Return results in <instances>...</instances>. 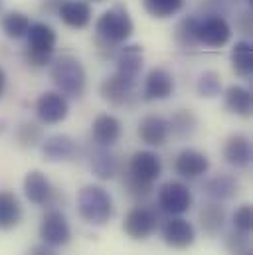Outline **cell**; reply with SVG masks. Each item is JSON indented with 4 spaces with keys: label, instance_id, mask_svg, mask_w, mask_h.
I'll return each mask as SVG.
<instances>
[{
    "label": "cell",
    "instance_id": "9a60e30c",
    "mask_svg": "<svg viewBox=\"0 0 253 255\" xmlns=\"http://www.w3.org/2000/svg\"><path fill=\"white\" fill-rule=\"evenodd\" d=\"M174 170H176L178 176L194 180V178L204 176L210 170V160H208V156L204 152H200L196 148H182L176 154Z\"/></svg>",
    "mask_w": 253,
    "mask_h": 255
},
{
    "label": "cell",
    "instance_id": "ac0fdd59",
    "mask_svg": "<svg viewBox=\"0 0 253 255\" xmlns=\"http://www.w3.org/2000/svg\"><path fill=\"white\" fill-rule=\"evenodd\" d=\"M224 158L228 164L236 166V168H246L252 162V142L246 134L236 132L232 136H228L226 144H224Z\"/></svg>",
    "mask_w": 253,
    "mask_h": 255
},
{
    "label": "cell",
    "instance_id": "7a4b0ae2",
    "mask_svg": "<svg viewBox=\"0 0 253 255\" xmlns=\"http://www.w3.org/2000/svg\"><path fill=\"white\" fill-rule=\"evenodd\" d=\"M77 212L91 226H105L113 218V198L99 184H87L77 194Z\"/></svg>",
    "mask_w": 253,
    "mask_h": 255
},
{
    "label": "cell",
    "instance_id": "7bdbcfd3",
    "mask_svg": "<svg viewBox=\"0 0 253 255\" xmlns=\"http://www.w3.org/2000/svg\"><path fill=\"white\" fill-rule=\"evenodd\" d=\"M248 255H253V254H248Z\"/></svg>",
    "mask_w": 253,
    "mask_h": 255
},
{
    "label": "cell",
    "instance_id": "8d00e7d4",
    "mask_svg": "<svg viewBox=\"0 0 253 255\" xmlns=\"http://www.w3.org/2000/svg\"><path fill=\"white\" fill-rule=\"evenodd\" d=\"M63 0H42V10L48 14H58V8L62 6Z\"/></svg>",
    "mask_w": 253,
    "mask_h": 255
},
{
    "label": "cell",
    "instance_id": "d590c367",
    "mask_svg": "<svg viewBox=\"0 0 253 255\" xmlns=\"http://www.w3.org/2000/svg\"><path fill=\"white\" fill-rule=\"evenodd\" d=\"M26 255H58L54 252V248L46 246V244H40V246H34Z\"/></svg>",
    "mask_w": 253,
    "mask_h": 255
},
{
    "label": "cell",
    "instance_id": "d4e9b609",
    "mask_svg": "<svg viewBox=\"0 0 253 255\" xmlns=\"http://www.w3.org/2000/svg\"><path fill=\"white\" fill-rule=\"evenodd\" d=\"M224 103L226 107L240 117H252L253 111V97L252 93L242 87V85H230L224 93Z\"/></svg>",
    "mask_w": 253,
    "mask_h": 255
},
{
    "label": "cell",
    "instance_id": "1f68e13d",
    "mask_svg": "<svg viewBox=\"0 0 253 255\" xmlns=\"http://www.w3.org/2000/svg\"><path fill=\"white\" fill-rule=\"evenodd\" d=\"M42 136H44V130L40 125L36 123H30V121H24L20 123V127L16 128V140L22 148H34L42 142Z\"/></svg>",
    "mask_w": 253,
    "mask_h": 255
},
{
    "label": "cell",
    "instance_id": "ba28073f",
    "mask_svg": "<svg viewBox=\"0 0 253 255\" xmlns=\"http://www.w3.org/2000/svg\"><path fill=\"white\" fill-rule=\"evenodd\" d=\"M160 224V216L156 210L148 206H136L125 216L123 230L132 240H146L150 238Z\"/></svg>",
    "mask_w": 253,
    "mask_h": 255
},
{
    "label": "cell",
    "instance_id": "e0dca14e",
    "mask_svg": "<svg viewBox=\"0 0 253 255\" xmlns=\"http://www.w3.org/2000/svg\"><path fill=\"white\" fill-rule=\"evenodd\" d=\"M91 138L101 148L113 146L121 138V121L109 113L99 115L91 125Z\"/></svg>",
    "mask_w": 253,
    "mask_h": 255
},
{
    "label": "cell",
    "instance_id": "4fadbf2b",
    "mask_svg": "<svg viewBox=\"0 0 253 255\" xmlns=\"http://www.w3.org/2000/svg\"><path fill=\"white\" fill-rule=\"evenodd\" d=\"M174 93V77L164 67H152L144 77V101H162Z\"/></svg>",
    "mask_w": 253,
    "mask_h": 255
},
{
    "label": "cell",
    "instance_id": "2e32d148",
    "mask_svg": "<svg viewBox=\"0 0 253 255\" xmlns=\"http://www.w3.org/2000/svg\"><path fill=\"white\" fill-rule=\"evenodd\" d=\"M142 64H144L142 48L138 44H130L117 52V71L115 73L130 83H136L138 75L142 71Z\"/></svg>",
    "mask_w": 253,
    "mask_h": 255
},
{
    "label": "cell",
    "instance_id": "f35d334b",
    "mask_svg": "<svg viewBox=\"0 0 253 255\" xmlns=\"http://www.w3.org/2000/svg\"><path fill=\"white\" fill-rule=\"evenodd\" d=\"M4 89H6V73H4V69L0 67V97L4 95Z\"/></svg>",
    "mask_w": 253,
    "mask_h": 255
},
{
    "label": "cell",
    "instance_id": "f546056e",
    "mask_svg": "<svg viewBox=\"0 0 253 255\" xmlns=\"http://www.w3.org/2000/svg\"><path fill=\"white\" fill-rule=\"evenodd\" d=\"M142 4H144V10L152 18L164 20V18L178 14L184 6V0H142Z\"/></svg>",
    "mask_w": 253,
    "mask_h": 255
},
{
    "label": "cell",
    "instance_id": "ffe728a7",
    "mask_svg": "<svg viewBox=\"0 0 253 255\" xmlns=\"http://www.w3.org/2000/svg\"><path fill=\"white\" fill-rule=\"evenodd\" d=\"M58 16L65 26L73 30H81L91 22V6L85 0H63L58 8Z\"/></svg>",
    "mask_w": 253,
    "mask_h": 255
},
{
    "label": "cell",
    "instance_id": "83f0119b",
    "mask_svg": "<svg viewBox=\"0 0 253 255\" xmlns=\"http://www.w3.org/2000/svg\"><path fill=\"white\" fill-rule=\"evenodd\" d=\"M30 24H32L30 18H28L26 14H22V12H8V14L2 16V22H0L2 32H4L8 38H12V40L26 38Z\"/></svg>",
    "mask_w": 253,
    "mask_h": 255
},
{
    "label": "cell",
    "instance_id": "60d3db41",
    "mask_svg": "<svg viewBox=\"0 0 253 255\" xmlns=\"http://www.w3.org/2000/svg\"><path fill=\"white\" fill-rule=\"evenodd\" d=\"M91 2H105V0H91Z\"/></svg>",
    "mask_w": 253,
    "mask_h": 255
},
{
    "label": "cell",
    "instance_id": "8992f818",
    "mask_svg": "<svg viewBox=\"0 0 253 255\" xmlns=\"http://www.w3.org/2000/svg\"><path fill=\"white\" fill-rule=\"evenodd\" d=\"M192 192L180 180H168L158 188V208L168 216H182L192 208Z\"/></svg>",
    "mask_w": 253,
    "mask_h": 255
},
{
    "label": "cell",
    "instance_id": "b9f144b4",
    "mask_svg": "<svg viewBox=\"0 0 253 255\" xmlns=\"http://www.w3.org/2000/svg\"><path fill=\"white\" fill-rule=\"evenodd\" d=\"M0 10H2V0H0Z\"/></svg>",
    "mask_w": 253,
    "mask_h": 255
},
{
    "label": "cell",
    "instance_id": "e575fe53",
    "mask_svg": "<svg viewBox=\"0 0 253 255\" xmlns=\"http://www.w3.org/2000/svg\"><path fill=\"white\" fill-rule=\"evenodd\" d=\"M234 228L238 232L250 234L253 228V210L252 204H242L234 214Z\"/></svg>",
    "mask_w": 253,
    "mask_h": 255
},
{
    "label": "cell",
    "instance_id": "d6986e66",
    "mask_svg": "<svg viewBox=\"0 0 253 255\" xmlns=\"http://www.w3.org/2000/svg\"><path fill=\"white\" fill-rule=\"evenodd\" d=\"M168 121L160 115H148L138 123V136L148 146H162L168 140Z\"/></svg>",
    "mask_w": 253,
    "mask_h": 255
},
{
    "label": "cell",
    "instance_id": "30bf717a",
    "mask_svg": "<svg viewBox=\"0 0 253 255\" xmlns=\"http://www.w3.org/2000/svg\"><path fill=\"white\" fill-rule=\"evenodd\" d=\"M40 238L50 248H62L71 240V228L60 210H48L40 222Z\"/></svg>",
    "mask_w": 253,
    "mask_h": 255
},
{
    "label": "cell",
    "instance_id": "7402d4cb",
    "mask_svg": "<svg viewBox=\"0 0 253 255\" xmlns=\"http://www.w3.org/2000/svg\"><path fill=\"white\" fill-rule=\"evenodd\" d=\"M42 152L46 160L58 162V160H71L77 154V144L69 134H54L44 140Z\"/></svg>",
    "mask_w": 253,
    "mask_h": 255
},
{
    "label": "cell",
    "instance_id": "7c38bea8",
    "mask_svg": "<svg viewBox=\"0 0 253 255\" xmlns=\"http://www.w3.org/2000/svg\"><path fill=\"white\" fill-rule=\"evenodd\" d=\"M69 113V103L60 91H46L36 101V115L46 125L62 123Z\"/></svg>",
    "mask_w": 253,
    "mask_h": 255
},
{
    "label": "cell",
    "instance_id": "9c48e42d",
    "mask_svg": "<svg viewBox=\"0 0 253 255\" xmlns=\"http://www.w3.org/2000/svg\"><path fill=\"white\" fill-rule=\"evenodd\" d=\"M99 95L111 107L125 109V107L134 105L136 101V83H130L123 77H119L117 73H113L107 79H103V83L99 85Z\"/></svg>",
    "mask_w": 253,
    "mask_h": 255
},
{
    "label": "cell",
    "instance_id": "5bb4252c",
    "mask_svg": "<svg viewBox=\"0 0 253 255\" xmlns=\"http://www.w3.org/2000/svg\"><path fill=\"white\" fill-rule=\"evenodd\" d=\"M24 194L36 206L54 204V200L58 198L56 188L50 184V180L46 178V174L42 170H30L26 174V178H24Z\"/></svg>",
    "mask_w": 253,
    "mask_h": 255
},
{
    "label": "cell",
    "instance_id": "5b68a950",
    "mask_svg": "<svg viewBox=\"0 0 253 255\" xmlns=\"http://www.w3.org/2000/svg\"><path fill=\"white\" fill-rule=\"evenodd\" d=\"M95 32H97L95 36H99V38H103V40L119 46V44L126 42L132 36L134 24H132V20L128 16V10H126L125 6L123 4H115L113 8L105 10L97 18Z\"/></svg>",
    "mask_w": 253,
    "mask_h": 255
},
{
    "label": "cell",
    "instance_id": "d6a6232c",
    "mask_svg": "<svg viewBox=\"0 0 253 255\" xmlns=\"http://www.w3.org/2000/svg\"><path fill=\"white\" fill-rule=\"evenodd\" d=\"M196 26H198V18L190 16V18H184L178 28H176V42L182 46V48H194L198 46V40H196Z\"/></svg>",
    "mask_w": 253,
    "mask_h": 255
},
{
    "label": "cell",
    "instance_id": "4316f807",
    "mask_svg": "<svg viewBox=\"0 0 253 255\" xmlns=\"http://www.w3.org/2000/svg\"><path fill=\"white\" fill-rule=\"evenodd\" d=\"M232 67L240 77H250L253 71V48L250 42H236L232 48Z\"/></svg>",
    "mask_w": 253,
    "mask_h": 255
},
{
    "label": "cell",
    "instance_id": "4dcf8cb0",
    "mask_svg": "<svg viewBox=\"0 0 253 255\" xmlns=\"http://www.w3.org/2000/svg\"><path fill=\"white\" fill-rule=\"evenodd\" d=\"M196 89H198V95H200V97H206V99L218 97V95L222 93V77H220V73H218V71H212V69L204 71V73L198 77Z\"/></svg>",
    "mask_w": 253,
    "mask_h": 255
},
{
    "label": "cell",
    "instance_id": "44dd1931",
    "mask_svg": "<svg viewBox=\"0 0 253 255\" xmlns=\"http://www.w3.org/2000/svg\"><path fill=\"white\" fill-rule=\"evenodd\" d=\"M204 192L208 198H212L214 202H226V200H232L234 196H238L240 192V182L234 174H216L212 176L210 180H206L204 184Z\"/></svg>",
    "mask_w": 253,
    "mask_h": 255
},
{
    "label": "cell",
    "instance_id": "3957f363",
    "mask_svg": "<svg viewBox=\"0 0 253 255\" xmlns=\"http://www.w3.org/2000/svg\"><path fill=\"white\" fill-rule=\"evenodd\" d=\"M28 46L24 50V60L32 67H46L52 64V56L58 44L56 30L46 22H34L28 28Z\"/></svg>",
    "mask_w": 253,
    "mask_h": 255
},
{
    "label": "cell",
    "instance_id": "ab89813d",
    "mask_svg": "<svg viewBox=\"0 0 253 255\" xmlns=\"http://www.w3.org/2000/svg\"><path fill=\"white\" fill-rule=\"evenodd\" d=\"M4 125H6V123H4V121H0V132L4 130Z\"/></svg>",
    "mask_w": 253,
    "mask_h": 255
},
{
    "label": "cell",
    "instance_id": "277c9868",
    "mask_svg": "<svg viewBox=\"0 0 253 255\" xmlns=\"http://www.w3.org/2000/svg\"><path fill=\"white\" fill-rule=\"evenodd\" d=\"M52 79L63 97L79 99L87 87V73L73 56H62L52 64Z\"/></svg>",
    "mask_w": 253,
    "mask_h": 255
},
{
    "label": "cell",
    "instance_id": "cb8c5ba5",
    "mask_svg": "<svg viewBox=\"0 0 253 255\" xmlns=\"http://www.w3.org/2000/svg\"><path fill=\"white\" fill-rule=\"evenodd\" d=\"M200 228L206 236H218L226 226V208L222 202H210L200 210Z\"/></svg>",
    "mask_w": 253,
    "mask_h": 255
},
{
    "label": "cell",
    "instance_id": "603a6c76",
    "mask_svg": "<svg viewBox=\"0 0 253 255\" xmlns=\"http://www.w3.org/2000/svg\"><path fill=\"white\" fill-rule=\"evenodd\" d=\"M22 222V204L10 190H0V230H12Z\"/></svg>",
    "mask_w": 253,
    "mask_h": 255
},
{
    "label": "cell",
    "instance_id": "6da1fadb",
    "mask_svg": "<svg viewBox=\"0 0 253 255\" xmlns=\"http://www.w3.org/2000/svg\"><path fill=\"white\" fill-rule=\"evenodd\" d=\"M160 174H162L160 156L150 150H136L130 156L126 170L123 172V186L132 198L142 200L152 192V186L160 178Z\"/></svg>",
    "mask_w": 253,
    "mask_h": 255
},
{
    "label": "cell",
    "instance_id": "484cf974",
    "mask_svg": "<svg viewBox=\"0 0 253 255\" xmlns=\"http://www.w3.org/2000/svg\"><path fill=\"white\" fill-rule=\"evenodd\" d=\"M91 170L99 180H111L119 172V158L107 148H99L91 156Z\"/></svg>",
    "mask_w": 253,
    "mask_h": 255
},
{
    "label": "cell",
    "instance_id": "52a82bcc",
    "mask_svg": "<svg viewBox=\"0 0 253 255\" xmlns=\"http://www.w3.org/2000/svg\"><path fill=\"white\" fill-rule=\"evenodd\" d=\"M196 40L208 48H222L232 40V26L226 18L212 14L206 18H198L196 26Z\"/></svg>",
    "mask_w": 253,
    "mask_h": 255
},
{
    "label": "cell",
    "instance_id": "8fae6325",
    "mask_svg": "<svg viewBox=\"0 0 253 255\" xmlns=\"http://www.w3.org/2000/svg\"><path fill=\"white\" fill-rule=\"evenodd\" d=\"M162 240L168 248L174 250H186L196 242V228L190 224L188 220L180 216H172L162 224Z\"/></svg>",
    "mask_w": 253,
    "mask_h": 255
},
{
    "label": "cell",
    "instance_id": "74e56055",
    "mask_svg": "<svg viewBox=\"0 0 253 255\" xmlns=\"http://www.w3.org/2000/svg\"><path fill=\"white\" fill-rule=\"evenodd\" d=\"M252 14L250 12H246V14H242V30L246 32V34H252Z\"/></svg>",
    "mask_w": 253,
    "mask_h": 255
},
{
    "label": "cell",
    "instance_id": "f1b7e54d",
    "mask_svg": "<svg viewBox=\"0 0 253 255\" xmlns=\"http://www.w3.org/2000/svg\"><path fill=\"white\" fill-rule=\"evenodd\" d=\"M168 127H170V132H174L176 136L186 138V136H192V134H194V130L198 127V119H196V115H194L192 111L180 109V111H176V113L170 117Z\"/></svg>",
    "mask_w": 253,
    "mask_h": 255
},
{
    "label": "cell",
    "instance_id": "836d02e7",
    "mask_svg": "<svg viewBox=\"0 0 253 255\" xmlns=\"http://www.w3.org/2000/svg\"><path fill=\"white\" fill-rule=\"evenodd\" d=\"M250 234H244V232H230L226 236V248L230 250V254L234 255H248L252 254V244H250Z\"/></svg>",
    "mask_w": 253,
    "mask_h": 255
}]
</instances>
